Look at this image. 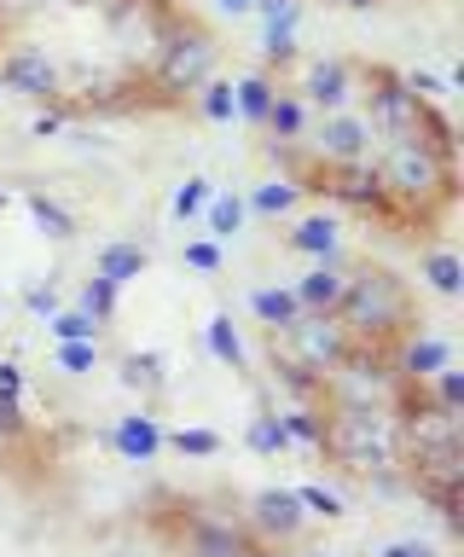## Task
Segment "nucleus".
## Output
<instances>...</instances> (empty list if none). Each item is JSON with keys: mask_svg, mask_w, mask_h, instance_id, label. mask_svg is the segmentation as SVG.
<instances>
[{"mask_svg": "<svg viewBox=\"0 0 464 557\" xmlns=\"http://www.w3.org/2000/svg\"><path fill=\"white\" fill-rule=\"evenodd\" d=\"M215 70L221 35L186 0H0V87L41 134L186 111Z\"/></svg>", "mask_w": 464, "mask_h": 557, "instance_id": "f257e3e1", "label": "nucleus"}, {"mask_svg": "<svg viewBox=\"0 0 464 557\" xmlns=\"http://www.w3.org/2000/svg\"><path fill=\"white\" fill-rule=\"evenodd\" d=\"M337 325L354 337V348H377L389 355L394 343L412 331V290L406 278H394L389 268H349V285L337 296Z\"/></svg>", "mask_w": 464, "mask_h": 557, "instance_id": "f03ea898", "label": "nucleus"}, {"mask_svg": "<svg viewBox=\"0 0 464 557\" xmlns=\"http://www.w3.org/2000/svg\"><path fill=\"white\" fill-rule=\"evenodd\" d=\"M331 459L342 465V476L366 482V487H384L394 494L406 476H401V453H394V418L389 412H372V407H325V447Z\"/></svg>", "mask_w": 464, "mask_h": 557, "instance_id": "7ed1b4c3", "label": "nucleus"}, {"mask_svg": "<svg viewBox=\"0 0 464 557\" xmlns=\"http://www.w3.org/2000/svg\"><path fill=\"white\" fill-rule=\"evenodd\" d=\"M302 505L290 487H262V494L244 499V534L255 546H290V540L302 534Z\"/></svg>", "mask_w": 464, "mask_h": 557, "instance_id": "20e7f679", "label": "nucleus"}, {"mask_svg": "<svg viewBox=\"0 0 464 557\" xmlns=\"http://www.w3.org/2000/svg\"><path fill=\"white\" fill-rule=\"evenodd\" d=\"M389 366H394V377H406V383H429L441 366H453V337L418 325V331H406V337L389 348Z\"/></svg>", "mask_w": 464, "mask_h": 557, "instance_id": "39448f33", "label": "nucleus"}, {"mask_svg": "<svg viewBox=\"0 0 464 557\" xmlns=\"http://www.w3.org/2000/svg\"><path fill=\"white\" fill-rule=\"evenodd\" d=\"M99 442L111 453H123L128 465H151L163 453V424L151 412H128V418H116L111 430H99Z\"/></svg>", "mask_w": 464, "mask_h": 557, "instance_id": "423d86ee", "label": "nucleus"}, {"mask_svg": "<svg viewBox=\"0 0 464 557\" xmlns=\"http://www.w3.org/2000/svg\"><path fill=\"white\" fill-rule=\"evenodd\" d=\"M342 285H349V268H337V261H314L297 285V302H302V313H331L337 308V296H342Z\"/></svg>", "mask_w": 464, "mask_h": 557, "instance_id": "0eeeda50", "label": "nucleus"}, {"mask_svg": "<svg viewBox=\"0 0 464 557\" xmlns=\"http://www.w3.org/2000/svg\"><path fill=\"white\" fill-rule=\"evenodd\" d=\"M250 313L267 331H285V325H297L302 302H297V290H290V285H262V290H250Z\"/></svg>", "mask_w": 464, "mask_h": 557, "instance_id": "6e6552de", "label": "nucleus"}, {"mask_svg": "<svg viewBox=\"0 0 464 557\" xmlns=\"http://www.w3.org/2000/svg\"><path fill=\"white\" fill-rule=\"evenodd\" d=\"M163 453H180V459H221L227 442H221V430H210V424H180V430H163Z\"/></svg>", "mask_w": 464, "mask_h": 557, "instance_id": "1a4fd4ad", "label": "nucleus"}, {"mask_svg": "<svg viewBox=\"0 0 464 557\" xmlns=\"http://www.w3.org/2000/svg\"><path fill=\"white\" fill-rule=\"evenodd\" d=\"M203 343H210V355H215L221 366H233V372H250V348H244V337H238L233 313H215V320L203 325Z\"/></svg>", "mask_w": 464, "mask_h": 557, "instance_id": "9d476101", "label": "nucleus"}, {"mask_svg": "<svg viewBox=\"0 0 464 557\" xmlns=\"http://www.w3.org/2000/svg\"><path fill=\"white\" fill-rule=\"evenodd\" d=\"M116 377H123V389H134L140 400H158V395L168 389V377H163V360H158V355H123Z\"/></svg>", "mask_w": 464, "mask_h": 557, "instance_id": "9b49d317", "label": "nucleus"}, {"mask_svg": "<svg viewBox=\"0 0 464 557\" xmlns=\"http://www.w3.org/2000/svg\"><path fill=\"white\" fill-rule=\"evenodd\" d=\"M279 424L290 435V447H302V453L325 447V407H290V412H279Z\"/></svg>", "mask_w": 464, "mask_h": 557, "instance_id": "f8f14e48", "label": "nucleus"}, {"mask_svg": "<svg viewBox=\"0 0 464 557\" xmlns=\"http://www.w3.org/2000/svg\"><path fill=\"white\" fill-rule=\"evenodd\" d=\"M290 244H297L302 256H314V261H337V221L331 215H308L297 233H290Z\"/></svg>", "mask_w": 464, "mask_h": 557, "instance_id": "ddd939ff", "label": "nucleus"}, {"mask_svg": "<svg viewBox=\"0 0 464 557\" xmlns=\"http://www.w3.org/2000/svg\"><path fill=\"white\" fill-rule=\"evenodd\" d=\"M99 273H105L111 285H128V278L146 273V250H140V244H128V238H116V244L99 250Z\"/></svg>", "mask_w": 464, "mask_h": 557, "instance_id": "4468645a", "label": "nucleus"}, {"mask_svg": "<svg viewBox=\"0 0 464 557\" xmlns=\"http://www.w3.org/2000/svg\"><path fill=\"white\" fill-rule=\"evenodd\" d=\"M424 285L436 290V296H447V302H453V296L464 290V273H459V256L453 250H424Z\"/></svg>", "mask_w": 464, "mask_h": 557, "instance_id": "2eb2a0df", "label": "nucleus"}, {"mask_svg": "<svg viewBox=\"0 0 464 557\" xmlns=\"http://www.w3.org/2000/svg\"><path fill=\"white\" fill-rule=\"evenodd\" d=\"M244 442H250V453H262V459H279V453H290V435H285V424H279V412L250 418Z\"/></svg>", "mask_w": 464, "mask_h": 557, "instance_id": "dca6fc26", "label": "nucleus"}, {"mask_svg": "<svg viewBox=\"0 0 464 557\" xmlns=\"http://www.w3.org/2000/svg\"><path fill=\"white\" fill-rule=\"evenodd\" d=\"M116 290H123V285H111L105 273H93L88 285L76 290V308H81V313H93V320L105 325V320H116Z\"/></svg>", "mask_w": 464, "mask_h": 557, "instance_id": "f3484780", "label": "nucleus"}, {"mask_svg": "<svg viewBox=\"0 0 464 557\" xmlns=\"http://www.w3.org/2000/svg\"><path fill=\"white\" fill-rule=\"evenodd\" d=\"M47 331H53V343H93L105 325H99L93 313H81V308H59L53 320H47Z\"/></svg>", "mask_w": 464, "mask_h": 557, "instance_id": "a211bd4d", "label": "nucleus"}, {"mask_svg": "<svg viewBox=\"0 0 464 557\" xmlns=\"http://www.w3.org/2000/svg\"><path fill=\"white\" fill-rule=\"evenodd\" d=\"M302 505V517H325V522H337L342 517V499L331 494V487H319V482H302V487H290Z\"/></svg>", "mask_w": 464, "mask_h": 557, "instance_id": "6ab92c4d", "label": "nucleus"}, {"mask_svg": "<svg viewBox=\"0 0 464 557\" xmlns=\"http://www.w3.org/2000/svg\"><path fill=\"white\" fill-rule=\"evenodd\" d=\"M59 372H71V377H88V372H99V360H105V355H99V337L93 343H59Z\"/></svg>", "mask_w": 464, "mask_h": 557, "instance_id": "aec40b11", "label": "nucleus"}, {"mask_svg": "<svg viewBox=\"0 0 464 557\" xmlns=\"http://www.w3.org/2000/svg\"><path fill=\"white\" fill-rule=\"evenodd\" d=\"M238 226H244V198H215L210 203V238H233Z\"/></svg>", "mask_w": 464, "mask_h": 557, "instance_id": "412c9836", "label": "nucleus"}, {"mask_svg": "<svg viewBox=\"0 0 464 557\" xmlns=\"http://www.w3.org/2000/svg\"><path fill=\"white\" fill-rule=\"evenodd\" d=\"M424 389H429V395H436V400H441V407H453V412H464V372H459V366H441V372H436V377H429V383H424Z\"/></svg>", "mask_w": 464, "mask_h": 557, "instance_id": "4be33fe9", "label": "nucleus"}, {"mask_svg": "<svg viewBox=\"0 0 464 557\" xmlns=\"http://www.w3.org/2000/svg\"><path fill=\"white\" fill-rule=\"evenodd\" d=\"M255 209H262V215H285V209H297V186H290V181H267L262 191H255Z\"/></svg>", "mask_w": 464, "mask_h": 557, "instance_id": "5701e85b", "label": "nucleus"}, {"mask_svg": "<svg viewBox=\"0 0 464 557\" xmlns=\"http://www.w3.org/2000/svg\"><path fill=\"white\" fill-rule=\"evenodd\" d=\"M24 308L36 313V320H53V313L64 308V296H59L53 278H47V285H29V290H24Z\"/></svg>", "mask_w": 464, "mask_h": 557, "instance_id": "b1692460", "label": "nucleus"}, {"mask_svg": "<svg viewBox=\"0 0 464 557\" xmlns=\"http://www.w3.org/2000/svg\"><path fill=\"white\" fill-rule=\"evenodd\" d=\"M186 268L192 273H221V244L215 238H192L186 244Z\"/></svg>", "mask_w": 464, "mask_h": 557, "instance_id": "393cba45", "label": "nucleus"}, {"mask_svg": "<svg viewBox=\"0 0 464 557\" xmlns=\"http://www.w3.org/2000/svg\"><path fill=\"white\" fill-rule=\"evenodd\" d=\"M29 209H36V221L47 226V238H71L76 226H71V215H64L59 203H47V198H29Z\"/></svg>", "mask_w": 464, "mask_h": 557, "instance_id": "a878e982", "label": "nucleus"}, {"mask_svg": "<svg viewBox=\"0 0 464 557\" xmlns=\"http://www.w3.org/2000/svg\"><path fill=\"white\" fill-rule=\"evenodd\" d=\"M210 203V181H186L180 191H175V215L186 221V215H198V209Z\"/></svg>", "mask_w": 464, "mask_h": 557, "instance_id": "bb28decb", "label": "nucleus"}, {"mask_svg": "<svg viewBox=\"0 0 464 557\" xmlns=\"http://www.w3.org/2000/svg\"><path fill=\"white\" fill-rule=\"evenodd\" d=\"M0 400H24V366L0 360Z\"/></svg>", "mask_w": 464, "mask_h": 557, "instance_id": "cd10ccee", "label": "nucleus"}, {"mask_svg": "<svg viewBox=\"0 0 464 557\" xmlns=\"http://www.w3.org/2000/svg\"><path fill=\"white\" fill-rule=\"evenodd\" d=\"M377 557H441V552L424 546V540H389V546L377 552Z\"/></svg>", "mask_w": 464, "mask_h": 557, "instance_id": "c85d7f7f", "label": "nucleus"}, {"mask_svg": "<svg viewBox=\"0 0 464 557\" xmlns=\"http://www.w3.org/2000/svg\"><path fill=\"white\" fill-rule=\"evenodd\" d=\"M250 557H297V552H285V546H250Z\"/></svg>", "mask_w": 464, "mask_h": 557, "instance_id": "c756f323", "label": "nucleus"}, {"mask_svg": "<svg viewBox=\"0 0 464 557\" xmlns=\"http://www.w3.org/2000/svg\"><path fill=\"white\" fill-rule=\"evenodd\" d=\"M337 7H349V12H366V7H384V0H337Z\"/></svg>", "mask_w": 464, "mask_h": 557, "instance_id": "7c9ffc66", "label": "nucleus"}, {"mask_svg": "<svg viewBox=\"0 0 464 557\" xmlns=\"http://www.w3.org/2000/svg\"><path fill=\"white\" fill-rule=\"evenodd\" d=\"M297 557H331V552H319V546H314V552H297Z\"/></svg>", "mask_w": 464, "mask_h": 557, "instance_id": "2f4dec72", "label": "nucleus"}]
</instances>
